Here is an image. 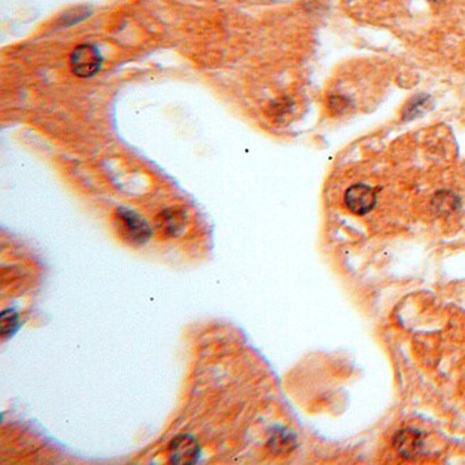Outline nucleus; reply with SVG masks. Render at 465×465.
<instances>
[{
    "label": "nucleus",
    "instance_id": "39448f33",
    "mask_svg": "<svg viewBox=\"0 0 465 465\" xmlns=\"http://www.w3.org/2000/svg\"><path fill=\"white\" fill-rule=\"evenodd\" d=\"M344 201L345 205L352 213L363 216L376 207L377 194L370 186L354 185L346 190Z\"/></svg>",
    "mask_w": 465,
    "mask_h": 465
},
{
    "label": "nucleus",
    "instance_id": "0eeeda50",
    "mask_svg": "<svg viewBox=\"0 0 465 465\" xmlns=\"http://www.w3.org/2000/svg\"><path fill=\"white\" fill-rule=\"evenodd\" d=\"M296 447H297L296 435L293 434L292 431L288 430L285 427L275 429L269 438V442H268V448L272 450V453L278 454V456L288 454Z\"/></svg>",
    "mask_w": 465,
    "mask_h": 465
},
{
    "label": "nucleus",
    "instance_id": "20e7f679",
    "mask_svg": "<svg viewBox=\"0 0 465 465\" xmlns=\"http://www.w3.org/2000/svg\"><path fill=\"white\" fill-rule=\"evenodd\" d=\"M168 457L173 464H195L201 457V445L192 435H177L168 447Z\"/></svg>",
    "mask_w": 465,
    "mask_h": 465
},
{
    "label": "nucleus",
    "instance_id": "1a4fd4ad",
    "mask_svg": "<svg viewBox=\"0 0 465 465\" xmlns=\"http://www.w3.org/2000/svg\"><path fill=\"white\" fill-rule=\"evenodd\" d=\"M0 322H1V339H9L16 334V332L19 327V318L18 314L14 310H4L0 315Z\"/></svg>",
    "mask_w": 465,
    "mask_h": 465
},
{
    "label": "nucleus",
    "instance_id": "423d86ee",
    "mask_svg": "<svg viewBox=\"0 0 465 465\" xmlns=\"http://www.w3.org/2000/svg\"><path fill=\"white\" fill-rule=\"evenodd\" d=\"M395 449L404 459H414L423 448L422 434L412 429H404L395 437Z\"/></svg>",
    "mask_w": 465,
    "mask_h": 465
},
{
    "label": "nucleus",
    "instance_id": "7ed1b4c3",
    "mask_svg": "<svg viewBox=\"0 0 465 465\" xmlns=\"http://www.w3.org/2000/svg\"><path fill=\"white\" fill-rule=\"evenodd\" d=\"M155 228L167 239L180 238L189 226V214L183 207H167L155 216Z\"/></svg>",
    "mask_w": 465,
    "mask_h": 465
},
{
    "label": "nucleus",
    "instance_id": "f257e3e1",
    "mask_svg": "<svg viewBox=\"0 0 465 465\" xmlns=\"http://www.w3.org/2000/svg\"><path fill=\"white\" fill-rule=\"evenodd\" d=\"M114 221L119 236L130 246H145L153 236V229L149 223L128 207H118Z\"/></svg>",
    "mask_w": 465,
    "mask_h": 465
},
{
    "label": "nucleus",
    "instance_id": "f03ea898",
    "mask_svg": "<svg viewBox=\"0 0 465 465\" xmlns=\"http://www.w3.org/2000/svg\"><path fill=\"white\" fill-rule=\"evenodd\" d=\"M72 72L80 78H92L103 67V56L94 45H78L70 58Z\"/></svg>",
    "mask_w": 465,
    "mask_h": 465
},
{
    "label": "nucleus",
    "instance_id": "9b49d317",
    "mask_svg": "<svg viewBox=\"0 0 465 465\" xmlns=\"http://www.w3.org/2000/svg\"><path fill=\"white\" fill-rule=\"evenodd\" d=\"M348 105H349V102H348L345 97H343V96H334V97H332V99L329 100V106H330V109H332L333 112H336V114L343 112Z\"/></svg>",
    "mask_w": 465,
    "mask_h": 465
},
{
    "label": "nucleus",
    "instance_id": "f8f14e48",
    "mask_svg": "<svg viewBox=\"0 0 465 465\" xmlns=\"http://www.w3.org/2000/svg\"><path fill=\"white\" fill-rule=\"evenodd\" d=\"M432 1H442V0H432Z\"/></svg>",
    "mask_w": 465,
    "mask_h": 465
},
{
    "label": "nucleus",
    "instance_id": "6e6552de",
    "mask_svg": "<svg viewBox=\"0 0 465 465\" xmlns=\"http://www.w3.org/2000/svg\"><path fill=\"white\" fill-rule=\"evenodd\" d=\"M431 207L437 216L448 217L460 207V198L452 191H438L431 201Z\"/></svg>",
    "mask_w": 465,
    "mask_h": 465
},
{
    "label": "nucleus",
    "instance_id": "9d476101",
    "mask_svg": "<svg viewBox=\"0 0 465 465\" xmlns=\"http://www.w3.org/2000/svg\"><path fill=\"white\" fill-rule=\"evenodd\" d=\"M429 103H430L429 96L415 97L414 100H411V103L408 104L407 109L404 111V121H412L416 116H419Z\"/></svg>",
    "mask_w": 465,
    "mask_h": 465
}]
</instances>
